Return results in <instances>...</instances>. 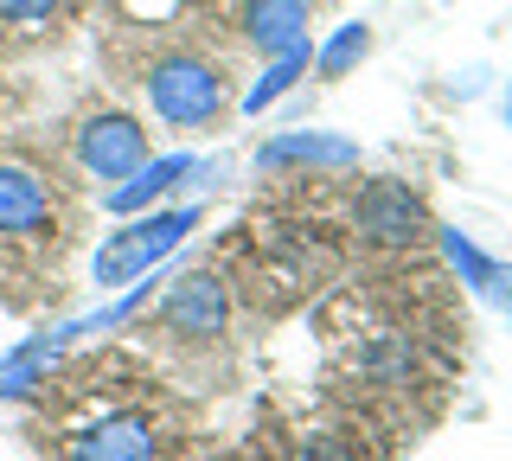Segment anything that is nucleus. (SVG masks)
<instances>
[{
  "label": "nucleus",
  "mask_w": 512,
  "mask_h": 461,
  "mask_svg": "<svg viewBox=\"0 0 512 461\" xmlns=\"http://www.w3.org/2000/svg\"><path fill=\"white\" fill-rule=\"evenodd\" d=\"M199 225V205H180V212H135L122 231H109L90 257V276L103 289H128V282L154 276V263H167L173 250L186 244V231Z\"/></svg>",
  "instance_id": "nucleus-1"
},
{
  "label": "nucleus",
  "mask_w": 512,
  "mask_h": 461,
  "mask_svg": "<svg viewBox=\"0 0 512 461\" xmlns=\"http://www.w3.org/2000/svg\"><path fill=\"white\" fill-rule=\"evenodd\" d=\"M148 103L160 122H173V129H205V122H218L224 109V77L205 65V58H160L148 71Z\"/></svg>",
  "instance_id": "nucleus-2"
},
{
  "label": "nucleus",
  "mask_w": 512,
  "mask_h": 461,
  "mask_svg": "<svg viewBox=\"0 0 512 461\" xmlns=\"http://www.w3.org/2000/svg\"><path fill=\"white\" fill-rule=\"evenodd\" d=\"M352 225H359V237L378 244V250H410L416 237L429 231V212H423V199H416V186L365 180V193L352 199Z\"/></svg>",
  "instance_id": "nucleus-3"
},
{
  "label": "nucleus",
  "mask_w": 512,
  "mask_h": 461,
  "mask_svg": "<svg viewBox=\"0 0 512 461\" xmlns=\"http://www.w3.org/2000/svg\"><path fill=\"white\" fill-rule=\"evenodd\" d=\"M231 321V295L212 269H186L167 295H160V327L180 333V340H218Z\"/></svg>",
  "instance_id": "nucleus-4"
},
{
  "label": "nucleus",
  "mask_w": 512,
  "mask_h": 461,
  "mask_svg": "<svg viewBox=\"0 0 512 461\" xmlns=\"http://www.w3.org/2000/svg\"><path fill=\"white\" fill-rule=\"evenodd\" d=\"M141 161H148V129H141L135 116H90L84 129H77V167L90 173V180H128Z\"/></svg>",
  "instance_id": "nucleus-5"
},
{
  "label": "nucleus",
  "mask_w": 512,
  "mask_h": 461,
  "mask_svg": "<svg viewBox=\"0 0 512 461\" xmlns=\"http://www.w3.org/2000/svg\"><path fill=\"white\" fill-rule=\"evenodd\" d=\"M64 461H160V436H154L148 417L122 410V417H103V423L77 429Z\"/></svg>",
  "instance_id": "nucleus-6"
},
{
  "label": "nucleus",
  "mask_w": 512,
  "mask_h": 461,
  "mask_svg": "<svg viewBox=\"0 0 512 461\" xmlns=\"http://www.w3.org/2000/svg\"><path fill=\"white\" fill-rule=\"evenodd\" d=\"M52 218H58L52 186H45L32 167L0 161V237H45Z\"/></svg>",
  "instance_id": "nucleus-7"
},
{
  "label": "nucleus",
  "mask_w": 512,
  "mask_h": 461,
  "mask_svg": "<svg viewBox=\"0 0 512 461\" xmlns=\"http://www.w3.org/2000/svg\"><path fill=\"white\" fill-rule=\"evenodd\" d=\"M199 154H160V161H141L128 180H116L109 186V212L116 218H135V212H154V199H167L173 186H186V180H199Z\"/></svg>",
  "instance_id": "nucleus-8"
},
{
  "label": "nucleus",
  "mask_w": 512,
  "mask_h": 461,
  "mask_svg": "<svg viewBox=\"0 0 512 461\" xmlns=\"http://www.w3.org/2000/svg\"><path fill=\"white\" fill-rule=\"evenodd\" d=\"M256 167H327V173H346L359 167V148L346 135H320V129H295V135H276L256 148Z\"/></svg>",
  "instance_id": "nucleus-9"
},
{
  "label": "nucleus",
  "mask_w": 512,
  "mask_h": 461,
  "mask_svg": "<svg viewBox=\"0 0 512 461\" xmlns=\"http://www.w3.org/2000/svg\"><path fill=\"white\" fill-rule=\"evenodd\" d=\"M308 20H314V0H250L244 7V33H250L256 52H269V58L308 45Z\"/></svg>",
  "instance_id": "nucleus-10"
},
{
  "label": "nucleus",
  "mask_w": 512,
  "mask_h": 461,
  "mask_svg": "<svg viewBox=\"0 0 512 461\" xmlns=\"http://www.w3.org/2000/svg\"><path fill=\"white\" fill-rule=\"evenodd\" d=\"M64 346H77V327L64 321V327H45V333H32V340H20L7 359H0V397H26L32 385H39L45 372L64 359Z\"/></svg>",
  "instance_id": "nucleus-11"
},
{
  "label": "nucleus",
  "mask_w": 512,
  "mask_h": 461,
  "mask_svg": "<svg viewBox=\"0 0 512 461\" xmlns=\"http://www.w3.org/2000/svg\"><path fill=\"white\" fill-rule=\"evenodd\" d=\"M442 257L455 263V276L468 282V289H474L480 301H500V308H512V269H506V263H493L487 250L474 244V237L442 231Z\"/></svg>",
  "instance_id": "nucleus-12"
},
{
  "label": "nucleus",
  "mask_w": 512,
  "mask_h": 461,
  "mask_svg": "<svg viewBox=\"0 0 512 461\" xmlns=\"http://www.w3.org/2000/svg\"><path fill=\"white\" fill-rule=\"evenodd\" d=\"M314 65V45H295V52H282V58H269V71L256 77L250 84V97H244V109L256 116V109H269L276 97H288V90H295V77Z\"/></svg>",
  "instance_id": "nucleus-13"
},
{
  "label": "nucleus",
  "mask_w": 512,
  "mask_h": 461,
  "mask_svg": "<svg viewBox=\"0 0 512 461\" xmlns=\"http://www.w3.org/2000/svg\"><path fill=\"white\" fill-rule=\"evenodd\" d=\"M365 52H372V26L352 20V26H340V33H333V39L314 52V65H320V77H346Z\"/></svg>",
  "instance_id": "nucleus-14"
},
{
  "label": "nucleus",
  "mask_w": 512,
  "mask_h": 461,
  "mask_svg": "<svg viewBox=\"0 0 512 461\" xmlns=\"http://www.w3.org/2000/svg\"><path fill=\"white\" fill-rule=\"evenodd\" d=\"M295 461H359V442L340 436V429H320V436H301Z\"/></svg>",
  "instance_id": "nucleus-15"
},
{
  "label": "nucleus",
  "mask_w": 512,
  "mask_h": 461,
  "mask_svg": "<svg viewBox=\"0 0 512 461\" xmlns=\"http://www.w3.org/2000/svg\"><path fill=\"white\" fill-rule=\"evenodd\" d=\"M58 0H0V20H45Z\"/></svg>",
  "instance_id": "nucleus-16"
},
{
  "label": "nucleus",
  "mask_w": 512,
  "mask_h": 461,
  "mask_svg": "<svg viewBox=\"0 0 512 461\" xmlns=\"http://www.w3.org/2000/svg\"><path fill=\"white\" fill-rule=\"evenodd\" d=\"M506 122H512V90H506Z\"/></svg>",
  "instance_id": "nucleus-17"
},
{
  "label": "nucleus",
  "mask_w": 512,
  "mask_h": 461,
  "mask_svg": "<svg viewBox=\"0 0 512 461\" xmlns=\"http://www.w3.org/2000/svg\"><path fill=\"white\" fill-rule=\"evenodd\" d=\"M506 314H512V308H506Z\"/></svg>",
  "instance_id": "nucleus-18"
}]
</instances>
